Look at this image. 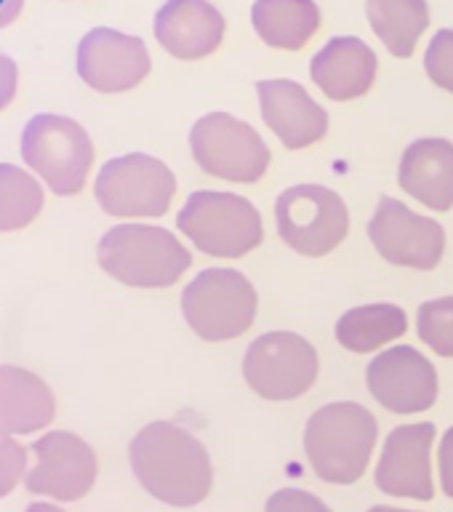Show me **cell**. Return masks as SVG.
Returning a JSON list of instances; mask_svg holds the SVG:
<instances>
[{
	"label": "cell",
	"instance_id": "cell-29",
	"mask_svg": "<svg viewBox=\"0 0 453 512\" xmlns=\"http://www.w3.org/2000/svg\"><path fill=\"white\" fill-rule=\"evenodd\" d=\"M440 480H443V491L453 499V427L440 443Z\"/></svg>",
	"mask_w": 453,
	"mask_h": 512
},
{
	"label": "cell",
	"instance_id": "cell-22",
	"mask_svg": "<svg viewBox=\"0 0 453 512\" xmlns=\"http://www.w3.org/2000/svg\"><path fill=\"white\" fill-rule=\"evenodd\" d=\"M408 331L403 307L390 302L352 307L336 323V342L350 352H374Z\"/></svg>",
	"mask_w": 453,
	"mask_h": 512
},
{
	"label": "cell",
	"instance_id": "cell-9",
	"mask_svg": "<svg viewBox=\"0 0 453 512\" xmlns=\"http://www.w3.org/2000/svg\"><path fill=\"white\" fill-rule=\"evenodd\" d=\"M176 192L174 171L163 160L131 152L107 160L96 176V200L110 216H163Z\"/></svg>",
	"mask_w": 453,
	"mask_h": 512
},
{
	"label": "cell",
	"instance_id": "cell-24",
	"mask_svg": "<svg viewBox=\"0 0 453 512\" xmlns=\"http://www.w3.org/2000/svg\"><path fill=\"white\" fill-rule=\"evenodd\" d=\"M43 190L22 168L0 163V232L22 230L40 214Z\"/></svg>",
	"mask_w": 453,
	"mask_h": 512
},
{
	"label": "cell",
	"instance_id": "cell-23",
	"mask_svg": "<svg viewBox=\"0 0 453 512\" xmlns=\"http://www.w3.org/2000/svg\"><path fill=\"white\" fill-rule=\"evenodd\" d=\"M366 14L379 40L398 59L414 54L422 32L430 27L427 0H366Z\"/></svg>",
	"mask_w": 453,
	"mask_h": 512
},
{
	"label": "cell",
	"instance_id": "cell-25",
	"mask_svg": "<svg viewBox=\"0 0 453 512\" xmlns=\"http://www.w3.org/2000/svg\"><path fill=\"white\" fill-rule=\"evenodd\" d=\"M416 328L424 344H430L440 358H453V296L430 299L419 307Z\"/></svg>",
	"mask_w": 453,
	"mask_h": 512
},
{
	"label": "cell",
	"instance_id": "cell-11",
	"mask_svg": "<svg viewBox=\"0 0 453 512\" xmlns=\"http://www.w3.org/2000/svg\"><path fill=\"white\" fill-rule=\"evenodd\" d=\"M368 238L382 259L411 270H435L446 251V230L435 219L387 195L368 222Z\"/></svg>",
	"mask_w": 453,
	"mask_h": 512
},
{
	"label": "cell",
	"instance_id": "cell-10",
	"mask_svg": "<svg viewBox=\"0 0 453 512\" xmlns=\"http://www.w3.org/2000/svg\"><path fill=\"white\" fill-rule=\"evenodd\" d=\"M318 352L294 331H270L251 342L243 376L264 400H296L318 379Z\"/></svg>",
	"mask_w": 453,
	"mask_h": 512
},
{
	"label": "cell",
	"instance_id": "cell-2",
	"mask_svg": "<svg viewBox=\"0 0 453 512\" xmlns=\"http://www.w3.org/2000/svg\"><path fill=\"white\" fill-rule=\"evenodd\" d=\"M374 414L360 403L339 400L310 416L304 430V451L320 480L350 486L363 478L376 446Z\"/></svg>",
	"mask_w": 453,
	"mask_h": 512
},
{
	"label": "cell",
	"instance_id": "cell-8",
	"mask_svg": "<svg viewBox=\"0 0 453 512\" xmlns=\"http://www.w3.org/2000/svg\"><path fill=\"white\" fill-rule=\"evenodd\" d=\"M190 147L195 163L208 176L227 182L254 184L270 168V147L259 131L227 112L203 115L192 126Z\"/></svg>",
	"mask_w": 453,
	"mask_h": 512
},
{
	"label": "cell",
	"instance_id": "cell-28",
	"mask_svg": "<svg viewBox=\"0 0 453 512\" xmlns=\"http://www.w3.org/2000/svg\"><path fill=\"white\" fill-rule=\"evenodd\" d=\"M264 512H331L326 504L320 502L318 496L310 491H299V488H283L267 499V510Z\"/></svg>",
	"mask_w": 453,
	"mask_h": 512
},
{
	"label": "cell",
	"instance_id": "cell-14",
	"mask_svg": "<svg viewBox=\"0 0 453 512\" xmlns=\"http://www.w3.org/2000/svg\"><path fill=\"white\" fill-rule=\"evenodd\" d=\"M150 72V54L142 38L96 27L78 46V75L86 86L102 94H120L139 86Z\"/></svg>",
	"mask_w": 453,
	"mask_h": 512
},
{
	"label": "cell",
	"instance_id": "cell-17",
	"mask_svg": "<svg viewBox=\"0 0 453 512\" xmlns=\"http://www.w3.org/2000/svg\"><path fill=\"white\" fill-rule=\"evenodd\" d=\"M155 38L176 59H203L222 43L224 16L208 0H166L155 16Z\"/></svg>",
	"mask_w": 453,
	"mask_h": 512
},
{
	"label": "cell",
	"instance_id": "cell-31",
	"mask_svg": "<svg viewBox=\"0 0 453 512\" xmlns=\"http://www.w3.org/2000/svg\"><path fill=\"white\" fill-rule=\"evenodd\" d=\"M24 512H64V510H59V507H56V504L35 502V504H30V507H27V510H24Z\"/></svg>",
	"mask_w": 453,
	"mask_h": 512
},
{
	"label": "cell",
	"instance_id": "cell-4",
	"mask_svg": "<svg viewBox=\"0 0 453 512\" xmlns=\"http://www.w3.org/2000/svg\"><path fill=\"white\" fill-rule=\"evenodd\" d=\"M176 224L198 251L222 259H240L264 240L262 214L251 200L235 192H192Z\"/></svg>",
	"mask_w": 453,
	"mask_h": 512
},
{
	"label": "cell",
	"instance_id": "cell-15",
	"mask_svg": "<svg viewBox=\"0 0 453 512\" xmlns=\"http://www.w3.org/2000/svg\"><path fill=\"white\" fill-rule=\"evenodd\" d=\"M435 440V424H403L387 435L379 464H376V486L384 494L408 496L419 502H430L432 488L430 448Z\"/></svg>",
	"mask_w": 453,
	"mask_h": 512
},
{
	"label": "cell",
	"instance_id": "cell-7",
	"mask_svg": "<svg viewBox=\"0 0 453 512\" xmlns=\"http://www.w3.org/2000/svg\"><path fill=\"white\" fill-rule=\"evenodd\" d=\"M275 224L288 248L302 256L331 254L350 232V211L323 184H296L275 200Z\"/></svg>",
	"mask_w": 453,
	"mask_h": 512
},
{
	"label": "cell",
	"instance_id": "cell-32",
	"mask_svg": "<svg viewBox=\"0 0 453 512\" xmlns=\"http://www.w3.org/2000/svg\"><path fill=\"white\" fill-rule=\"evenodd\" d=\"M368 512H411V510H398V507H371Z\"/></svg>",
	"mask_w": 453,
	"mask_h": 512
},
{
	"label": "cell",
	"instance_id": "cell-12",
	"mask_svg": "<svg viewBox=\"0 0 453 512\" xmlns=\"http://www.w3.org/2000/svg\"><path fill=\"white\" fill-rule=\"evenodd\" d=\"M35 467L27 470V491L51 496L59 502H75L94 488L96 454L86 440L72 432L54 430L32 446Z\"/></svg>",
	"mask_w": 453,
	"mask_h": 512
},
{
	"label": "cell",
	"instance_id": "cell-18",
	"mask_svg": "<svg viewBox=\"0 0 453 512\" xmlns=\"http://www.w3.org/2000/svg\"><path fill=\"white\" fill-rule=\"evenodd\" d=\"M374 48L360 38H331L312 59L310 75L315 86L334 102H350L368 94L376 78Z\"/></svg>",
	"mask_w": 453,
	"mask_h": 512
},
{
	"label": "cell",
	"instance_id": "cell-20",
	"mask_svg": "<svg viewBox=\"0 0 453 512\" xmlns=\"http://www.w3.org/2000/svg\"><path fill=\"white\" fill-rule=\"evenodd\" d=\"M56 403L38 374L19 366H0V432L27 435L48 427Z\"/></svg>",
	"mask_w": 453,
	"mask_h": 512
},
{
	"label": "cell",
	"instance_id": "cell-13",
	"mask_svg": "<svg viewBox=\"0 0 453 512\" xmlns=\"http://www.w3.org/2000/svg\"><path fill=\"white\" fill-rule=\"evenodd\" d=\"M366 382L376 403L392 414H419L438 400V371L408 344L371 360Z\"/></svg>",
	"mask_w": 453,
	"mask_h": 512
},
{
	"label": "cell",
	"instance_id": "cell-21",
	"mask_svg": "<svg viewBox=\"0 0 453 512\" xmlns=\"http://www.w3.org/2000/svg\"><path fill=\"white\" fill-rule=\"evenodd\" d=\"M251 22L267 46L299 51L318 32L320 8L315 0H254Z\"/></svg>",
	"mask_w": 453,
	"mask_h": 512
},
{
	"label": "cell",
	"instance_id": "cell-27",
	"mask_svg": "<svg viewBox=\"0 0 453 512\" xmlns=\"http://www.w3.org/2000/svg\"><path fill=\"white\" fill-rule=\"evenodd\" d=\"M27 470V451L8 432H0V496L14 491Z\"/></svg>",
	"mask_w": 453,
	"mask_h": 512
},
{
	"label": "cell",
	"instance_id": "cell-6",
	"mask_svg": "<svg viewBox=\"0 0 453 512\" xmlns=\"http://www.w3.org/2000/svg\"><path fill=\"white\" fill-rule=\"evenodd\" d=\"M22 158L56 195H78L94 163V144L75 120L35 115L22 134Z\"/></svg>",
	"mask_w": 453,
	"mask_h": 512
},
{
	"label": "cell",
	"instance_id": "cell-5",
	"mask_svg": "<svg viewBox=\"0 0 453 512\" xmlns=\"http://www.w3.org/2000/svg\"><path fill=\"white\" fill-rule=\"evenodd\" d=\"M259 296L254 283L238 270H203L182 294L187 326L206 342L238 339L254 326Z\"/></svg>",
	"mask_w": 453,
	"mask_h": 512
},
{
	"label": "cell",
	"instance_id": "cell-19",
	"mask_svg": "<svg viewBox=\"0 0 453 512\" xmlns=\"http://www.w3.org/2000/svg\"><path fill=\"white\" fill-rule=\"evenodd\" d=\"M400 187L432 211L453 206V144L448 139H416L400 158Z\"/></svg>",
	"mask_w": 453,
	"mask_h": 512
},
{
	"label": "cell",
	"instance_id": "cell-30",
	"mask_svg": "<svg viewBox=\"0 0 453 512\" xmlns=\"http://www.w3.org/2000/svg\"><path fill=\"white\" fill-rule=\"evenodd\" d=\"M16 94V64L14 59L0 54V110L6 107Z\"/></svg>",
	"mask_w": 453,
	"mask_h": 512
},
{
	"label": "cell",
	"instance_id": "cell-16",
	"mask_svg": "<svg viewBox=\"0 0 453 512\" xmlns=\"http://www.w3.org/2000/svg\"><path fill=\"white\" fill-rule=\"evenodd\" d=\"M262 118L288 150H304L328 134V112L296 80H262Z\"/></svg>",
	"mask_w": 453,
	"mask_h": 512
},
{
	"label": "cell",
	"instance_id": "cell-3",
	"mask_svg": "<svg viewBox=\"0 0 453 512\" xmlns=\"http://www.w3.org/2000/svg\"><path fill=\"white\" fill-rule=\"evenodd\" d=\"M99 264L110 278L134 288L174 286L190 270V251L163 227L118 224L99 240Z\"/></svg>",
	"mask_w": 453,
	"mask_h": 512
},
{
	"label": "cell",
	"instance_id": "cell-1",
	"mask_svg": "<svg viewBox=\"0 0 453 512\" xmlns=\"http://www.w3.org/2000/svg\"><path fill=\"white\" fill-rule=\"evenodd\" d=\"M128 459L144 491L171 507H195L214 483L206 446L174 422L142 427L128 446Z\"/></svg>",
	"mask_w": 453,
	"mask_h": 512
},
{
	"label": "cell",
	"instance_id": "cell-26",
	"mask_svg": "<svg viewBox=\"0 0 453 512\" xmlns=\"http://www.w3.org/2000/svg\"><path fill=\"white\" fill-rule=\"evenodd\" d=\"M424 70L435 86L453 94V30H440L424 54Z\"/></svg>",
	"mask_w": 453,
	"mask_h": 512
}]
</instances>
